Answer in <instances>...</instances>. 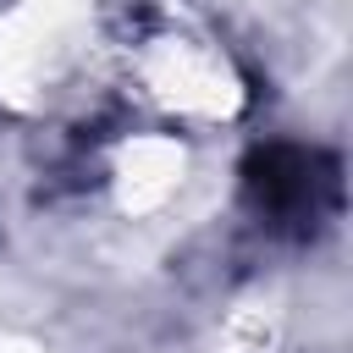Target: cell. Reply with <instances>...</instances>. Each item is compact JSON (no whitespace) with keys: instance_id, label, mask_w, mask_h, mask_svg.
Here are the masks:
<instances>
[{"instance_id":"1","label":"cell","mask_w":353,"mask_h":353,"mask_svg":"<svg viewBox=\"0 0 353 353\" xmlns=\"http://www.w3.org/2000/svg\"><path fill=\"white\" fill-rule=\"evenodd\" d=\"M325 188L320 176V160L298 143H270L254 165H248V199L276 215V221H298L314 210V193Z\"/></svg>"}]
</instances>
